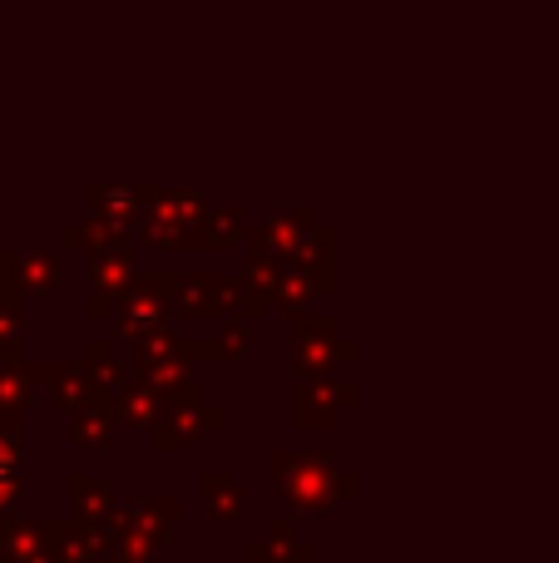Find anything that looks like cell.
Returning <instances> with one entry per match:
<instances>
[{"label": "cell", "instance_id": "6da1fadb", "mask_svg": "<svg viewBox=\"0 0 559 563\" xmlns=\"http://www.w3.org/2000/svg\"><path fill=\"white\" fill-rule=\"evenodd\" d=\"M10 489H15V460H10V450L0 445V505L10 499Z\"/></svg>", "mask_w": 559, "mask_h": 563}]
</instances>
